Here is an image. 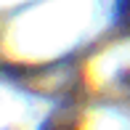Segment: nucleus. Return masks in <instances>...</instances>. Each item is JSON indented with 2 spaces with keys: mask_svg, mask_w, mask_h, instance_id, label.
<instances>
[{
  "mask_svg": "<svg viewBox=\"0 0 130 130\" xmlns=\"http://www.w3.org/2000/svg\"><path fill=\"white\" fill-rule=\"evenodd\" d=\"M117 21H120V27L130 32V0H120V5H117Z\"/></svg>",
  "mask_w": 130,
  "mask_h": 130,
  "instance_id": "obj_1",
  "label": "nucleus"
}]
</instances>
